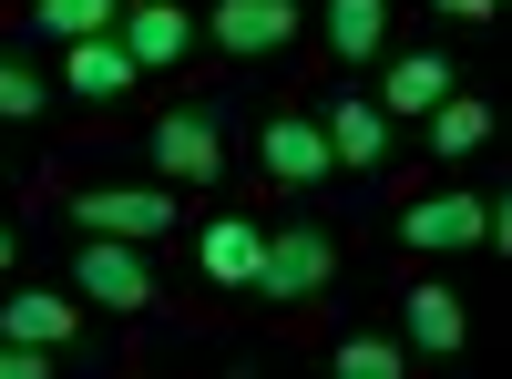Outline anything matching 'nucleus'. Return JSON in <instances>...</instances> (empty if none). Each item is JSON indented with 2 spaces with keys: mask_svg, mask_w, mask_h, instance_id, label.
Masks as SVG:
<instances>
[{
  "mask_svg": "<svg viewBox=\"0 0 512 379\" xmlns=\"http://www.w3.org/2000/svg\"><path fill=\"white\" fill-rule=\"evenodd\" d=\"M62 216H72V236H134V246H154V236H175V185H82Z\"/></svg>",
  "mask_w": 512,
  "mask_h": 379,
  "instance_id": "f257e3e1",
  "label": "nucleus"
},
{
  "mask_svg": "<svg viewBox=\"0 0 512 379\" xmlns=\"http://www.w3.org/2000/svg\"><path fill=\"white\" fill-rule=\"evenodd\" d=\"M72 287H82L93 308H113V318L154 308V267H144L134 236H82V246H72Z\"/></svg>",
  "mask_w": 512,
  "mask_h": 379,
  "instance_id": "f03ea898",
  "label": "nucleus"
},
{
  "mask_svg": "<svg viewBox=\"0 0 512 379\" xmlns=\"http://www.w3.org/2000/svg\"><path fill=\"white\" fill-rule=\"evenodd\" d=\"M328 277H338V236L297 216V226H277V236H267V267H256V298L297 308V298H318Z\"/></svg>",
  "mask_w": 512,
  "mask_h": 379,
  "instance_id": "7ed1b4c3",
  "label": "nucleus"
},
{
  "mask_svg": "<svg viewBox=\"0 0 512 379\" xmlns=\"http://www.w3.org/2000/svg\"><path fill=\"white\" fill-rule=\"evenodd\" d=\"M154 164H164V185H216L226 175V134H216V113H195V103H175V113H154Z\"/></svg>",
  "mask_w": 512,
  "mask_h": 379,
  "instance_id": "20e7f679",
  "label": "nucleus"
},
{
  "mask_svg": "<svg viewBox=\"0 0 512 379\" xmlns=\"http://www.w3.org/2000/svg\"><path fill=\"white\" fill-rule=\"evenodd\" d=\"M297 21H308V0H216V11H205V41H216L226 62H256V52H287Z\"/></svg>",
  "mask_w": 512,
  "mask_h": 379,
  "instance_id": "39448f33",
  "label": "nucleus"
},
{
  "mask_svg": "<svg viewBox=\"0 0 512 379\" xmlns=\"http://www.w3.org/2000/svg\"><path fill=\"white\" fill-rule=\"evenodd\" d=\"M451 93H461L451 52H390V62H379V113H390V123H431Z\"/></svg>",
  "mask_w": 512,
  "mask_h": 379,
  "instance_id": "423d86ee",
  "label": "nucleus"
},
{
  "mask_svg": "<svg viewBox=\"0 0 512 379\" xmlns=\"http://www.w3.org/2000/svg\"><path fill=\"white\" fill-rule=\"evenodd\" d=\"M113 41H123V52H134V72H175V62L195 52V21L175 11V0H123Z\"/></svg>",
  "mask_w": 512,
  "mask_h": 379,
  "instance_id": "0eeeda50",
  "label": "nucleus"
},
{
  "mask_svg": "<svg viewBox=\"0 0 512 379\" xmlns=\"http://www.w3.org/2000/svg\"><path fill=\"white\" fill-rule=\"evenodd\" d=\"M256 164H267L277 185H328V175H338V164H328V134H318V113H267Z\"/></svg>",
  "mask_w": 512,
  "mask_h": 379,
  "instance_id": "6e6552de",
  "label": "nucleus"
},
{
  "mask_svg": "<svg viewBox=\"0 0 512 379\" xmlns=\"http://www.w3.org/2000/svg\"><path fill=\"white\" fill-rule=\"evenodd\" d=\"M134 52H123V41L113 31H93V41H62V93L72 103H123V93H134Z\"/></svg>",
  "mask_w": 512,
  "mask_h": 379,
  "instance_id": "1a4fd4ad",
  "label": "nucleus"
},
{
  "mask_svg": "<svg viewBox=\"0 0 512 379\" xmlns=\"http://www.w3.org/2000/svg\"><path fill=\"white\" fill-rule=\"evenodd\" d=\"M318 134H328V164H338V175H369V164H390V113L359 103V93H338V103L318 113Z\"/></svg>",
  "mask_w": 512,
  "mask_h": 379,
  "instance_id": "9d476101",
  "label": "nucleus"
},
{
  "mask_svg": "<svg viewBox=\"0 0 512 379\" xmlns=\"http://www.w3.org/2000/svg\"><path fill=\"white\" fill-rule=\"evenodd\" d=\"M400 246H420V257H461V246H482V205L472 195H420V205H400Z\"/></svg>",
  "mask_w": 512,
  "mask_h": 379,
  "instance_id": "9b49d317",
  "label": "nucleus"
},
{
  "mask_svg": "<svg viewBox=\"0 0 512 379\" xmlns=\"http://www.w3.org/2000/svg\"><path fill=\"white\" fill-rule=\"evenodd\" d=\"M195 267L216 287H256V267H267V226H256V216H216L195 236Z\"/></svg>",
  "mask_w": 512,
  "mask_h": 379,
  "instance_id": "f8f14e48",
  "label": "nucleus"
},
{
  "mask_svg": "<svg viewBox=\"0 0 512 379\" xmlns=\"http://www.w3.org/2000/svg\"><path fill=\"white\" fill-rule=\"evenodd\" d=\"M0 339L72 349V339H82V308H72V298H52V287H11V298H0Z\"/></svg>",
  "mask_w": 512,
  "mask_h": 379,
  "instance_id": "ddd939ff",
  "label": "nucleus"
},
{
  "mask_svg": "<svg viewBox=\"0 0 512 379\" xmlns=\"http://www.w3.org/2000/svg\"><path fill=\"white\" fill-rule=\"evenodd\" d=\"M400 328H410V349H420V359H451L461 339H472L461 298H451V287H431V277H420V287H400Z\"/></svg>",
  "mask_w": 512,
  "mask_h": 379,
  "instance_id": "4468645a",
  "label": "nucleus"
},
{
  "mask_svg": "<svg viewBox=\"0 0 512 379\" xmlns=\"http://www.w3.org/2000/svg\"><path fill=\"white\" fill-rule=\"evenodd\" d=\"M390 41V0H328V52L338 62H379Z\"/></svg>",
  "mask_w": 512,
  "mask_h": 379,
  "instance_id": "2eb2a0df",
  "label": "nucleus"
},
{
  "mask_svg": "<svg viewBox=\"0 0 512 379\" xmlns=\"http://www.w3.org/2000/svg\"><path fill=\"white\" fill-rule=\"evenodd\" d=\"M482 144H492V103L482 93H451L431 113V154H482Z\"/></svg>",
  "mask_w": 512,
  "mask_h": 379,
  "instance_id": "dca6fc26",
  "label": "nucleus"
},
{
  "mask_svg": "<svg viewBox=\"0 0 512 379\" xmlns=\"http://www.w3.org/2000/svg\"><path fill=\"white\" fill-rule=\"evenodd\" d=\"M123 21V0H31V31H52V41H93Z\"/></svg>",
  "mask_w": 512,
  "mask_h": 379,
  "instance_id": "f3484780",
  "label": "nucleus"
},
{
  "mask_svg": "<svg viewBox=\"0 0 512 379\" xmlns=\"http://www.w3.org/2000/svg\"><path fill=\"white\" fill-rule=\"evenodd\" d=\"M328 369H338V379H400V369H410V349H400V339H338V349H328Z\"/></svg>",
  "mask_w": 512,
  "mask_h": 379,
  "instance_id": "a211bd4d",
  "label": "nucleus"
},
{
  "mask_svg": "<svg viewBox=\"0 0 512 379\" xmlns=\"http://www.w3.org/2000/svg\"><path fill=\"white\" fill-rule=\"evenodd\" d=\"M41 103H52V82H41V72H21L11 52H0V123H31Z\"/></svg>",
  "mask_w": 512,
  "mask_h": 379,
  "instance_id": "6ab92c4d",
  "label": "nucleus"
},
{
  "mask_svg": "<svg viewBox=\"0 0 512 379\" xmlns=\"http://www.w3.org/2000/svg\"><path fill=\"white\" fill-rule=\"evenodd\" d=\"M62 349H31V339H0V379H52Z\"/></svg>",
  "mask_w": 512,
  "mask_h": 379,
  "instance_id": "aec40b11",
  "label": "nucleus"
},
{
  "mask_svg": "<svg viewBox=\"0 0 512 379\" xmlns=\"http://www.w3.org/2000/svg\"><path fill=\"white\" fill-rule=\"evenodd\" d=\"M431 11H451V21H492L502 0H431Z\"/></svg>",
  "mask_w": 512,
  "mask_h": 379,
  "instance_id": "412c9836",
  "label": "nucleus"
},
{
  "mask_svg": "<svg viewBox=\"0 0 512 379\" xmlns=\"http://www.w3.org/2000/svg\"><path fill=\"white\" fill-rule=\"evenodd\" d=\"M11 257H21V226H11V216H0V277H11Z\"/></svg>",
  "mask_w": 512,
  "mask_h": 379,
  "instance_id": "4be33fe9",
  "label": "nucleus"
}]
</instances>
